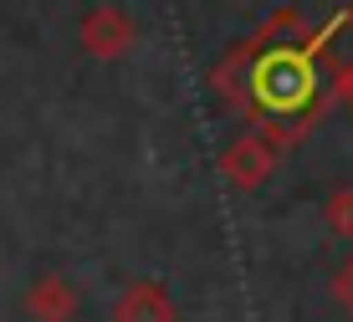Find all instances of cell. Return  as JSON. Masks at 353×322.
<instances>
[{
    "mask_svg": "<svg viewBox=\"0 0 353 322\" xmlns=\"http://www.w3.org/2000/svg\"><path fill=\"white\" fill-rule=\"evenodd\" d=\"M256 92H261L272 108H292V103H302V97L312 92V72H307V61L292 57V52H276V57L256 72Z\"/></svg>",
    "mask_w": 353,
    "mask_h": 322,
    "instance_id": "obj_1",
    "label": "cell"
},
{
    "mask_svg": "<svg viewBox=\"0 0 353 322\" xmlns=\"http://www.w3.org/2000/svg\"><path fill=\"white\" fill-rule=\"evenodd\" d=\"M82 46H88L92 57H118V52H128V46H133V21L123 16V10H113V6L92 10V16L82 21Z\"/></svg>",
    "mask_w": 353,
    "mask_h": 322,
    "instance_id": "obj_2",
    "label": "cell"
},
{
    "mask_svg": "<svg viewBox=\"0 0 353 322\" xmlns=\"http://www.w3.org/2000/svg\"><path fill=\"white\" fill-rule=\"evenodd\" d=\"M113 322H174V302H169V292L159 281H139V287H128L118 296Z\"/></svg>",
    "mask_w": 353,
    "mask_h": 322,
    "instance_id": "obj_3",
    "label": "cell"
},
{
    "mask_svg": "<svg viewBox=\"0 0 353 322\" xmlns=\"http://www.w3.org/2000/svg\"><path fill=\"white\" fill-rule=\"evenodd\" d=\"M26 312L36 322H67L72 312H77V296H72V287L62 276H41L31 287V296H26Z\"/></svg>",
    "mask_w": 353,
    "mask_h": 322,
    "instance_id": "obj_4",
    "label": "cell"
},
{
    "mask_svg": "<svg viewBox=\"0 0 353 322\" xmlns=\"http://www.w3.org/2000/svg\"><path fill=\"white\" fill-rule=\"evenodd\" d=\"M225 174L236 179L241 190L261 184L266 174H272V148H266V139H241V143L225 154Z\"/></svg>",
    "mask_w": 353,
    "mask_h": 322,
    "instance_id": "obj_5",
    "label": "cell"
},
{
    "mask_svg": "<svg viewBox=\"0 0 353 322\" xmlns=\"http://www.w3.org/2000/svg\"><path fill=\"white\" fill-rule=\"evenodd\" d=\"M327 225H333L338 235H353V190L327 194Z\"/></svg>",
    "mask_w": 353,
    "mask_h": 322,
    "instance_id": "obj_6",
    "label": "cell"
},
{
    "mask_svg": "<svg viewBox=\"0 0 353 322\" xmlns=\"http://www.w3.org/2000/svg\"><path fill=\"white\" fill-rule=\"evenodd\" d=\"M333 296H338L343 307H353V261L338 266V276H333Z\"/></svg>",
    "mask_w": 353,
    "mask_h": 322,
    "instance_id": "obj_7",
    "label": "cell"
},
{
    "mask_svg": "<svg viewBox=\"0 0 353 322\" xmlns=\"http://www.w3.org/2000/svg\"><path fill=\"white\" fill-rule=\"evenodd\" d=\"M343 97H348V103H353V67L343 72Z\"/></svg>",
    "mask_w": 353,
    "mask_h": 322,
    "instance_id": "obj_8",
    "label": "cell"
}]
</instances>
